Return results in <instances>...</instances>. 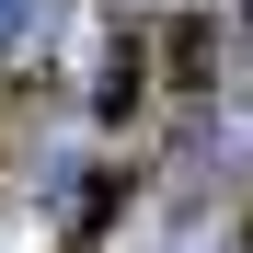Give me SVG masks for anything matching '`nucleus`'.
Listing matches in <instances>:
<instances>
[{
	"mask_svg": "<svg viewBox=\"0 0 253 253\" xmlns=\"http://www.w3.org/2000/svg\"><path fill=\"white\" fill-rule=\"evenodd\" d=\"M242 253H253V242H242Z\"/></svg>",
	"mask_w": 253,
	"mask_h": 253,
	"instance_id": "1",
	"label": "nucleus"
}]
</instances>
